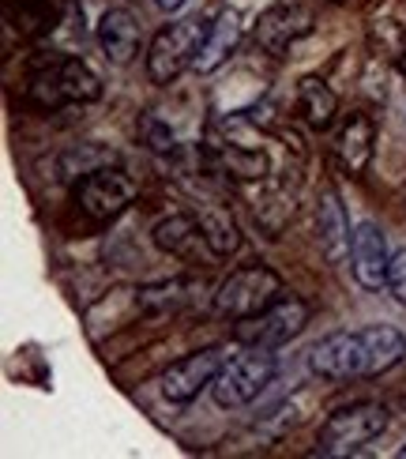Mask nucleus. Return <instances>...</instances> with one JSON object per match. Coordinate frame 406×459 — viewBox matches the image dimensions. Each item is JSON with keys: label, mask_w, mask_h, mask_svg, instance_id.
I'll use <instances>...</instances> for the list:
<instances>
[{"label": "nucleus", "mask_w": 406, "mask_h": 459, "mask_svg": "<svg viewBox=\"0 0 406 459\" xmlns=\"http://www.w3.org/2000/svg\"><path fill=\"white\" fill-rule=\"evenodd\" d=\"M27 99L38 109H61V106H83L102 99V80L94 75L80 56H49L46 65L30 72Z\"/></svg>", "instance_id": "1"}, {"label": "nucleus", "mask_w": 406, "mask_h": 459, "mask_svg": "<svg viewBox=\"0 0 406 459\" xmlns=\"http://www.w3.org/2000/svg\"><path fill=\"white\" fill-rule=\"evenodd\" d=\"M203 38H207V19H200V15H188V19H177V23L162 27L147 49V80L159 87L173 83L181 72L196 65Z\"/></svg>", "instance_id": "2"}, {"label": "nucleus", "mask_w": 406, "mask_h": 459, "mask_svg": "<svg viewBox=\"0 0 406 459\" xmlns=\"http://www.w3.org/2000/svg\"><path fill=\"white\" fill-rule=\"evenodd\" d=\"M275 369H279V361L267 347H245L241 354L226 358V366L219 369L215 385H211V395H215V403L222 411L248 407L271 385Z\"/></svg>", "instance_id": "3"}, {"label": "nucleus", "mask_w": 406, "mask_h": 459, "mask_svg": "<svg viewBox=\"0 0 406 459\" xmlns=\"http://www.w3.org/2000/svg\"><path fill=\"white\" fill-rule=\"evenodd\" d=\"M388 429V407L384 403H354L335 411L320 426V455H354L365 445H373L376 437Z\"/></svg>", "instance_id": "4"}, {"label": "nucleus", "mask_w": 406, "mask_h": 459, "mask_svg": "<svg viewBox=\"0 0 406 459\" xmlns=\"http://www.w3.org/2000/svg\"><path fill=\"white\" fill-rule=\"evenodd\" d=\"M308 324V305L301 298H279L275 305H267L263 313L234 320V342L241 347H267L279 351Z\"/></svg>", "instance_id": "5"}, {"label": "nucleus", "mask_w": 406, "mask_h": 459, "mask_svg": "<svg viewBox=\"0 0 406 459\" xmlns=\"http://www.w3.org/2000/svg\"><path fill=\"white\" fill-rule=\"evenodd\" d=\"M282 294V279L271 272L263 264H253V267H241L234 272L215 294V313L219 316H229V320H241V316H253V313H263L267 305H275Z\"/></svg>", "instance_id": "6"}, {"label": "nucleus", "mask_w": 406, "mask_h": 459, "mask_svg": "<svg viewBox=\"0 0 406 459\" xmlns=\"http://www.w3.org/2000/svg\"><path fill=\"white\" fill-rule=\"evenodd\" d=\"M308 369L327 385H342V380L369 377V347H365V332H332L320 342L308 347Z\"/></svg>", "instance_id": "7"}, {"label": "nucleus", "mask_w": 406, "mask_h": 459, "mask_svg": "<svg viewBox=\"0 0 406 459\" xmlns=\"http://www.w3.org/2000/svg\"><path fill=\"white\" fill-rule=\"evenodd\" d=\"M75 200H80L83 215L94 222H109L128 212V204L135 200V181L128 174H121L117 166L94 169L91 178H83L75 185Z\"/></svg>", "instance_id": "8"}, {"label": "nucleus", "mask_w": 406, "mask_h": 459, "mask_svg": "<svg viewBox=\"0 0 406 459\" xmlns=\"http://www.w3.org/2000/svg\"><path fill=\"white\" fill-rule=\"evenodd\" d=\"M226 358H229L226 347H203L196 354L173 361V366L162 373V395L169 399V403H177V407L192 403L203 388L215 385V377L226 366Z\"/></svg>", "instance_id": "9"}, {"label": "nucleus", "mask_w": 406, "mask_h": 459, "mask_svg": "<svg viewBox=\"0 0 406 459\" xmlns=\"http://www.w3.org/2000/svg\"><path fill=\"white\" fill-rule=\"evenodd\" d=\"M316 27V15L308 4H275V8H267L260 15V23H256V46L271 56H286L289 46L301 42L305 34H313Z\"/></svg>", "instance_id": "10"}, {"label": "nucleus", "mask_w": 406, "mask_h": 459, "mask_svg": "<svg viewBox=\"0 0 406 459\" xmlns=\"http://www.w3.org/2000/svg\"><path fill=\"white\" fill-rule=\"evenodd\" d=\"M154 245H159L162 253L185 260V264H211V260H219L215 248L207 245L200 215H169V219H162L159 226H154Z\"/></svg>", "instance_id": "11"}, {"label": "nucleus", "mask_w": 406, "mask_h": 459, "mask_svg": "<svg viewBox=\"0 0 406 459\" xmlns=\"http://www.w3.org/2000/svg\"><path fill=\"white\" fill-rule=\"evenodd\" d=\"M350 267H354V279L365 290H380L388 286V267H392V256H388V241H384V230L376 222H358L354 230V245H350Z\"/></svg>", "instance_id": "12"}, {"label": "nucleus", "mask_w": 406, "mask_h": 459, "mask_svg": "<svg viewBox=\"0 0 406 459\" xmlns=\"http://www.w3.org/2000/svg\"><path fill=\"white\" fill-rule=\"evenodd\" d=\"M316 238H320V248L324 256L332 264H342L350 256V245H354V234H350V222H346V212H342V200L332 185L320 193V204H316Z\"/></svg>", "instance_id": "13"}, {"label": "nucleus", "mask_w": 406, "mask_h": 459, "mask_svg": "<svg viewBox=\"0 0 406 459\" xmlns=\"http://www.w3.org/2000/svg\"><path fill=\"white\" fill-rule=\"evenodd\" d=\"M140 19H135L128 8H109L99 23V46L106 53L109 65H132L135 53H140Z\"/></svg>", "instance_id": "14"}, {"label": "nucleus", "mask_w": 406, "mask_h": 459, "mask_svg": "<svg viewBox=\"0 0 406 459\" xmlns=\"http://www.w3.org/2000/svg\"><path fill=\"white\" fill-rule=\"evenodd\" d=\"M241 42V15L234 8H222L215 19L207 23V38H203V46H200V56H196V68L200 75H211V72H219L226 61H229V53L238 49Z\"/></svg>", "instance_id": "15"}, {"label": "nucleus", "mask_w": 406, "mask_h": 459, "mask_svg": "<svg viewBox=\"0 0 406 459\" xmlns=\"http://www.w3.org/2000/svg\"><path fill=\"white\" fill-rule=\"evenodd\" d=\"M373 143H376V132H373L369 113H354V117L342 125L339 143H335L339 162H342L346 174L358 178V174H365V169H369V162H373Z\"/></svg>", "instance_id": "16"}, {"label": "nucleus", "mask_w": 406, "mask_h": 459, "mask_svg": "<svg viewBox=\"0 0 406 459\" xmlns=\"http://www.w3.org/2000/svg\"><path fill=\"white\" fill-rule=\"evenodd\" d=\"M211 159H215L229 178L238 181H263L267 178V155L253 143L241 140H215L211 143Z\"/></svg>", "instance_id": "17"}, {"label": "nucleus", "mask_w": 406, "mask_h": 459, "mask_svg": "<svg viewBox=\"0 0 406 459\" xmlns=\"http://www.w3.org/2000/svg\"><path fill=\"white\" fill-rule=\"evenodd\" d=\"M298 109H301V117L313 128H327L335 121V113H339V99H335V91L327 87L324 80L308 75V80L298 83Z\"/></svg>", "instance_id": "18"}, {"label": "nucleus", "mask_w": 406, "mask_h": 459, "mask_svg": "<svg viewBox=\"0 0 406 459\" xmlns=\"http://www.w3.org/2000/svg\"><path fill=\"white\" fill-rule=\"evenodd\" d=\"M113 162H117V155L106 151L102 143H80V147H72L56 159V178L61 181H83V178L94 174V169H106Z\"/></svg>", "instance_id": "19"}, {"label": "nucleus", "mask_w": 406, "mask_h": 459, "mask_svg": "<svg viewBox=\"0 0 406 459\" xmlns=\"http://www.w3.org/2000/svg\"><path fill=\"white\" fill-rule=\"evenodd\" d=\"M200 222H203L207 245L215 248V256H219V260H226V256H234V253H238L241 234H238V222H234V215H229L226 207L207 204L203 212H200Z\"/></svg>", "instance_id": "20"}, {"label": "nucleus", "mask_w": 406, "mask_h": 459, "mask_svg": "<svg viewBox=\"0 0 406 459\" xmlns=\"http://www.w3.org/2000/svg\"><path fill=\"white\" fill-rule=\"evenodd\" d=\"M140 132H143V140H147L151 151H159V155H169V151H173V132L166 125H159L154 117H143Z\"/></svg>", "instance_id": "21"}, {"label": "nucleus", "mask_w": 406, "mask_h": 459, "mask_svg": "<svg viewBox=\"0 0 406 459\" xmlns=\"http://www.w3.org/2000/svg\"><path fill=\"white\" fill-rule=\"evenodd\" d=\"M388 290L399 305H406V245L392 256V267H388Z\"/></svg>", "instance_id": "22"}, {"label": "nucleus", "mask_w": 406, "mask_h": 459, "mask_svg": "<svg viewBox=\"0 0 406 459\" xmlns=\"http://www.w3.org/2000/svg\"><path fill=\"white\" fill-rule=\"evenodd\" d=\"M154 4H159V8H166V12H177V8L185 4V0H154Z\"/></svg>", "instance_id": "23"}, {"label": "nucleus", "mask_w": 406, "mask_h": 459, "mask_svg": "<svg viewBox=\"0 0 406 459\" xmlns=\"http://www.w3.org/2000/svg\"><path fill=\"white\" fill-rule=\"evenodd\" d=\"M399 68H402V75H406V53H402V56H399Z\"/></svg>", "instance_id": "24"}, {"label": "nucleus", "mask_w": 406, "mask_h": 459, "mask_svg": "<svg viewBox=\"0 0 406 459\" xmlns=\"http://www.w3.org/2000/svg\"><path fill=\"white\" fill-rule=\"evenodd\" d=\"M399 455H406V448H399Z\"/></svg>", "instance_id": "25"}, {"label": "nucleus", "mask_w": 406, "mask_h": 459, "mask_svg": "<svg viewBox=\"0 0 406 459\" xmlns=\"http://www.w3.org/2000/svg\"><path fill=\"white\" fill-rule=\"evenodd\" d=\"M335 4H342V0H335Z\"/></svg>", "instance_id": "26"}]
</instances>
